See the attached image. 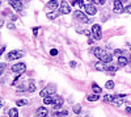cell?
<instances>
[{
    "label": "cell",
    "mask_w": 131,
    "mask_h": 117,
    "mask_svg": "<svg viewBox=\"0 0 131 117\" xmlns=\"http://www.w3.org/2000/svg\"><path fill=\"white\" fill-rule=\"evenodd\" d=\"M91 30H92V38H93L94 41L101 40V37H102V30H101V26H100V25L94 24Z\"/></svg>",
    "instance_id": "1"
},
{
    "label": "cell",
    "mask_w": 131,
    "mask_h": 117,
    "mask_svg": "<svg viewBox=\"0 0 131 117\" xmlns=\"http://www.w3.org/2000/svg\"><path fill=\"white\" fill-rule=\"evenodd\" d=\"M73 17H75L76 20H78V21H81V23H84V24L91 23V20L88 18L86 13L81 12V11H75V12H73Z\"/></svg>",
    "instance_id": "2"
},
{
    "label": "cell",
    "mask_w": 131,
    "mask_h": 117,
    "mask_svg": "<svg viewBox=\"0 0 131 117\" xmlns=\"http://www.w3.org/2000/svg\"><path fill=\"white\" fill-rule=\"evenodd\" d=\"M10 70H12V72H13V74L21 75V74H24V72H25L26 66H25V63H16V65H13L12 67H10Z\"/></svg>",
    "instance_id": "3"
},
{
    "label": "cell",
    "mask_w": 131,
    "mask_h": 117,
    "mask_svg": "<svg viewBox=\"0 0 131 117\" xmlns=\"http://www.w3.org/2000/svg\"><path fill=\"white\" fill-rule=\"evenodd\" d=\"M21 57H24V51H21V50H12L7 55V58L9 61H16V59H20Z\"/></svg>",
    "instance_id": "4"
},
{
    "label": "cell",
    "mask_w": 131,
    "mask_h": 117,
    "mask_svg": "<svg viewBox=\"0 0 131 117\" xmlns=\"http://www.w3.org/2000/svg\"><path fill=\"white\" fill-rule=\"evenodd\" d=\"M54 92H55V86H52V84H49L47 87H45L41 92V98H46V96H50V95H54Z\"/></svg>",
    "instance_id": "5"
},
{
    "label": "cell",
    "mask_w": 131,
    "mask_h": 117,
    "mask_svg": "<svg viewBox=\"0 0 131 117\" xmlns=\"http://www.w3.org/2000/svg\"><path fill=\"white\" fill-rule=\"evenodd\" d=\"M71 12V5L66 2V0H63V2H60V5H59V13L60 15H68Z\"/></svg>",
    "instance_id": "6"
},
{
    "label": "cell",
    "mask_w": 131,
    "mask_h": 117,
    "mask_svg": "<svg viewBox=\"0 0 131 117\" xmlns=\"http://www.w3.org/2000/svg\"><path fill=\"white\" fill-rule=\"evenodd\" d=\"M84 11H85V13L86 15H89V16H94L97 13V8L93 3H89V4H85L84 7Z\"/></svg>",
    "instance_id": "7"
},
{
    "label": "cell",
    "mask_w": 131,
    "mask_h": 117,
    "mask_svg": "<svg viewBox=\"0 0 131 117\" xmlns=\"http://www.w3.org/2000/svg\"><path fill=\"white\" fill-rule=\"evenodd\" d=\"M113 11L115 13H121L125 11V7L122 4V0H114V3H113Z\"/></svg>",
    "instance_id": "8"
},
{
    "label": "cell",
    "mask_w": 131,
    "mask_h": 117,
    "mask_svg": "<svg viewBox=\"0 0 131 117\" xmlns=\"http://www.w3.org/2000/svg\"><path fill=\"white\" fill-rule=\"evenodd\" d=\"M9 4L12 5V8H13L15 11H17V12H21V11H23V8H24L23 2H21V0H9Z\"/></svg>",
    "instance_id": "9"
},
{
    "label": "cell",
    "mask_w": 131,
    "mask_h": 117,
    "mask_svg": "<svg viewBox=\"0 0 131 117\" xmlns=\"http://www.w3.org/2000/svg\"><path fill=\"white\" fill-rule=\"evenodd\" d=\"M33 117H49V112H47V109L45 107H39L36 111V113H34Z\"/></svg>",
    "instance_id": "10"
},
{
    "label": "cell",
    "mask_w": 131,
    "mask_h": 117,
    "mask_svg": "<svg viewBox=\"0 0 131 117\" xmlns=\"http://www.w3.org/2000/svg\"><path fill=\"white\" fill-rule=\"evenodd\" d=\"M51 105H52V109H55V111L60 109V108L63 107V98L57 96V98H55V100H54V103H52Z\"/></svg>",
    "instance_id": "11"
},
{
    "label": "cell",
    "mask_w": 131,
    "mask_h": 117,
    "mask_svg": "<svg viewBox=\"0 0 131 117\" xmlns=\"http://www.w3.org/2000/svg\"><path fill=\"white\" fill-rule=\"evenodd\" d=\"M126 98V95H115V100L113 101L114 105H117V107H121V105L123 104V99Z\"/></svg>",
    "instance_id": "12"
},
{
    "label": "cell",
    "mask_w": 131,
    "mask_h": 117,
    "mask_svg": "<svg viewBox=\"0 0 131 117\" xmlns=\"http://www.w3.org/2000/svg\"><path fill=\"white\" fill-rule=\"evenodd\" d=\"M100 61H102L104 63H106V65H107V63H110V62L113 61V57H112V54H110V53L105 51V53H104V55L100 58Z\"/></svg>",
    "instance_id": "13"
},
{
    "label": "cell",
    "mask_w": 131,
    "mask_h": 117,
    "mask_svg": "<svg viewBox=\"0 0 131 117\" xmlns=\"http://www.w3.org/2000/svg\"><path fill=\"white\" fill-rule=\"evenodd\" d=\"M128 58L127 57H125V55H119L118 57V66L119 67H123V66H126V65H128Z\"/></svg>",
    "instance_id": "14"
},
{
    "label": "cell",
    "mask_w": 131,
    "mask_h": 117,
    "mask_svg": "<svg viewBox=\"0 0 131 117\" xmlns=\"http://www.w3.org/2000/svg\"><path fill=\"white\" fill-rule=\"evenodd\" d=\"M94 69H96L97 71H106V70H107V67H106V63H104L102 61L97 62L96 65H94Z\"/></svg>",
    "instance_id": "15"
},
{
    "label": "cell",
    "mask_w": 131,
    "mask_h": 117,
    "mask_svg": "<svg viewBox=\"0 0 131 117\" xmlns=\"http://www.w3.org/2000/svg\"><path fill=\"white\" fill-rule=\"evenodd\" d=\"M105 51H106V50H104L102 47H98V46H97V47H94V49H93V54H94L98 59H100V58L104 55V53H105Z\"/></svg>",
    "instance_id": "16"
},
{
    "label": "cell",
    "mask_w": 131,
    "mask_h": 117,
    "mask_svg": "<svg viewBox=\"0 0 131 117\" xmlns=\"http://www.w3.org/2000/svg\"><path fill=\"white\" fill-rule=\"evenodd\" d=\"M46 8L50 9V11H57L58 9V2L57 0H51V2H49V4L46 5Z\"/></svg>",
    "instance_id": "17"
},
{
    "label": "cell",
    "mask_w": 131,
    "mask_h": 117,
    "mask_svg": "<svg viewBox=\"0 0 131 117\" xmlns=\"http://www.w3.org/2000/svg\"><path fill=\"white\" fill-rule=\"evenodd\" d=\"M55 95H50V96H46V98H43V103H45L46 105H49V104H52L54 103V100H55Z\"/></svg>",
    "instance_id": "18"
},
{
    "label": "cell",
    "mask_w": 131,
    "mask_h": 117,
    "mask_svg": "<svg viewBox=\"0 0 131 117\" xmlns=\"http://www.w3.org/2000/svg\"><path fill=\"white\" fill-rule=\"evenodd\" d=\"M115 100V95H105L104 96V101L106 103H113Z\"/></svg>",
    "instance_id": "19"
},
{
    "label": "cell",
    "mask_w": 131,
    "mask_h": 117,
    "mask_svg": "<svg viewBox=\"0 0 131 117\" xmlns=\"http://www.w3.org/2000/svg\"><path fill=\"white\" fill-rule=\"evenodd\" d=\"M28 91L31 92V93L36 91V84H34V82H33V80H29V83H28Z\"/></svg>",
    "instance_id": "20"
},
{
    "label": "cell",
    "mask_w": 131,
    "mask_h": 117,
    "mask_svg": "<svg viewBox=\"0 0 131 117\" xmlns=\"http://www.w3.org/2000/svg\"><path fill=\"white\" fill-rule=\"evenodd\" d=\"M92 90H93V92H94V93H98V95H100V93L102 92L101 87L98 86V84H96V83H93V84H92Z\"/></svg>",
    "instance_id": "21"
},
{
    "label": "cell",
    "mask_w": 131,
    "mask_h": 117,
    "mask_svg": "<svg viewBox=\"0 0 131 117\" xmlns=\"http://www.w3.org/2000/svg\"><path fill=\"white\" fill-rule=\"evenodd\" d=\"M8 114H9V117H18V111L16 108H10L8 111Z\"/></svg>",
    "instance_id": "22"
},
{
    "label": "cell",
    "mask_w": 131,
    "mask_h": 117,
    "mask_svg": "<svg viewBox=\"0 0 131 117\" xmlns=\"http://www.w3.org/2000/svg\"><path fill=\"white\" fill-rule=\"evenodd\" d=\"M68 114L67 111H60V112H55V113H52V117H66Z\"/></svg>",
    "instance_id": "23"
},
{
    "label": "cell",
    "mask_w": 131,
    "mask_h": 117,
    "mask_svg": "<svg viewBox=\"0 0 131 117\" xmlns=\"http://www.w3.org/2000/svg\"><path fill=\"white\" fill-rule=\"evenodd\" d=\"M115 87V83L113 82V80H107L106 83H105V88L106 90H113Z\"/></svg>",
    "instance_id": "24"
},
{
    "label": "cell",
    "mask_w": 131,
    "mask_h": 117,
    "mask_svg": "<svg viewBox=\"0 0 131 117\" xmlns=\"http://www.w3.org/2000/svg\"><path fill=\"white\" fill-rule=\"evenodd\" d=\"M98 98H100V95H98V93H93V95H88V98H86V99H88L89 101H97Z\"/></svg>",
    "instance_id": "25"
},
{
    "label": "cell",
    "mask_w": 131,
    "mask_h": 117,
    "mask_svg": "<svg viewBox=\"0 0 131 117\" xmlns=\"http://www.w3.org/2000/svg\"><path fill=\"white\" fill-rule=\"evenodd\" d=\"M26 104H28V100H25V99H20V100L16 101L17 107H24V105H26Z\"/></svg>",
    "instance_id": "26"
},
{
    "label": "cell",
    "mask_w": 131,
    "mask_h": 117,
    "mask_svg": "<svg viewBox=\"0 0 131 117\" xmlns=\"http://www.w3.org/2000/svg\"><path fill=\"white\" fill-rule=\"evenodd\" d=\"M117 70H118V69H117V67H115V66H109V67H107V70H106V71H107V72H109V74H112V75H114V74H115V72H117Z\"/></svg>",
    "instance_id": "27"
},
{
    "label": "cell",
    "mask_w": 131,
    "mask_h": 117,
    "mask_svg": "<svg viewBox=\"0 0 131 117\" xmlns=\"http://www.w3.org/2000/svg\"><path fill=\"white\" fill-rule=\"evenodd\" d=\"M46 16H47V18H49V20H54V18H57L58 13H57V12H54V11H52V12H49Z\"/></svg>",
    "instance_id": "28"
},
{
    "label": "cell",
    "mask_w": 131,
    "mask_h": 117,
    "mask_svg": "<svg viewBox=\"0 0 131 117\" xmlns=\"http://www.w3.org/2000/svg\"><path fill=\"white\" fill-rule=\"evenodd\" d=\"M80 112H81V105H80V104H76V105H73V113L79 114Z\"/></svg>",
    "instance_id": "29"
},
{
    "label": "cell",
    "mask_w": 131,
    "mask_h": 117,
    "mask_svg": "<svg viewBox=\"0 0 131 117\" xmlns=\"http://www.w3.org/2000/svg\"><path fill=\"white\" fill-rule=\"evenodd\" d=\"M50 54H51V55H58V50H57V49H51V50H50Z\"/></svg>",
    "instance_id": "30"
},
{
    "label": "cell",
    "mask_w": 131,
    "mask_h": 117,
    "mask_svg": "<svg viewBox=\"0 0 131 117\" xmlns=\"http://www.w3.org/2000/svg\"><path fill=\"white\" fill-rule=\"evenodd\" d=\"M125 12L126 13H131V4L127 5V7H125Z\"/></svg>",
    "instance_id": "31"
},
{
    "label": "cell",
    "mask_w": 131,
    "mask_h": 117,
    "mask_svg": "<svg viewBox=\"0 0 131 117\" xmlns=\"http://www.w3.org/2000/svg\"><path fill=\"white\" fill-rule=\"evenodd\" d=\"M4 69H5V63H2V65H0V72H3Z\"/></svg>",
    "instance_id": "32"
},
{
    "label": "cell",
    "mask_w": 131,
    "mask_h": 117,
    "mask_svg": "<svg viewBox=\"0 0 131 117\" xmlns=\"http://www.w3.org/2000/svg\"><path fill=\"white\" fill-rule=\"evenodd\" d=\"M126 113L127 114H131V107H126Z\"/></svg>",
    "instance_id": "33"
},
{
    "label": "cell",
    "mask_w": 131,
    "mask_h": 117,
    "mask_svg": "<svg viewBox=\"0 0 131 117\" xmlns=\"http://www.w3.org/2000/svg\"><path fill=\"white\" fill-rule=\"evenodd\" d=\"M33 33H34V36H37V33H38V28H33Z\"/></svg>",
    "instance_id": "34"
},
{
    "label": "cell",
    "mask_w": 131,
    "mask_h": 117,
    "mask_svg": "<svg viewBox=\"0 0 131 117\" xmlns=\"http://www.w3.org/2000/svg\"><path fill=\"white\" fill-rule=\"evenodd\" d=\"M114 53H115V54H118V55H121V54H122V50H119V49H118V50H115Z\"/></svg>",
    "instance_id": "35"
},
{
    "label": "cell",
    "mask_w": 131,
    "mask_h": 117,
    "mask_svg": "<svg viewBox=\"0 0 131 117\" xmlns=\"http://www.w3.org/2000/svg\"><path fill=\"white\" fill-rule=\"evenodd\" d=\"M70 66H71V67H76V62H71Z\"/></svg>",
    "instance_id": "36"
},
{
    "label": "cell",
    "mask_w": 131,
    "mask_h": 117,
    "mask_svg": "<svg viewBox=\"0 0 131 117\" xmlns=\"http://www.w3.org/2000/svg\"><path fill=\"white\" fill-rule=\"evenodd\" d=\"M128 61H130V63H131V57H130V58H128Z\"/></svg>",
    "instance_id": "37"
},
{
    "label": "cell",
    "mask_w": 131,
    "mask_h": 117,
    "mask_svg": "<svg viewBox=\"0 0 131 117\" xmlns=\"http://www.w3.org/2000/svg\"><path fill=\"white\" fill-rule=\"evenodd\" d=\"M122 2H127V0H122Z\"/></svg>",
    "instance_id": "38"
},
{
    "label": "cell",
    "mask_w": 131,
    "mask_h": 117,
    "mask_svg": "<svg viewBox=\"0 0 131 117\" xmlns=\"http://www.w3.org/2000/svg\"><path fill=\"white\" fill-rule=\"evenodd\" d=\"M130 51H131V47H130Z\"/></svg>",
    "instance_id": "39"
},
{
    "label": "cell",
    "mask_w": 131,
    "mask_h": 117,
    "mask_svg": "<svg viewBox=\"0 0 131 117\" xmlns=\"http://www.w3.org/2000/svg\"><path fill=\"white\" fill-rule=\"evenodd\" d=\"M49 2H51V0H49Z\"/></svg>",
    "instance_id": "40"
},
{
    "label": "cell",
    "mask_w": 131,
    "mask_h": 117,
    "mask_svg": "<svg viewBox=\"0 0 131 117\" xmlns=\"http://www.w3.org/2000/svg\"><path fill=\"white\" fill-rule=\"evenodd\" d=\"M102 2H105V0H102Z\"/></svg>",
    "instance_id": "41"
}]
</instances>
